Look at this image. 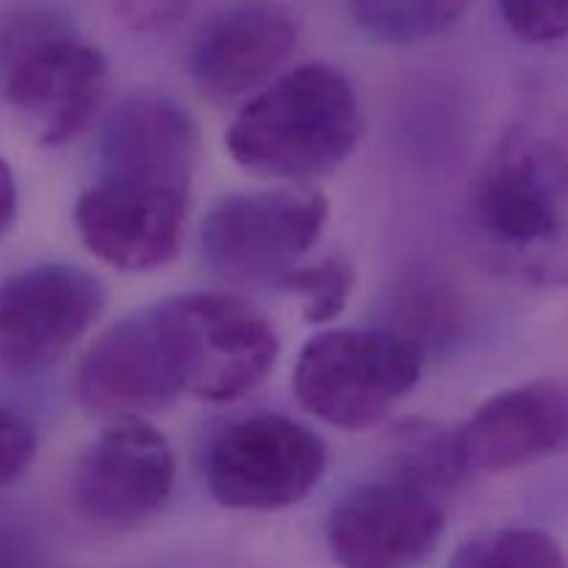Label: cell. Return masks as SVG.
Here are the masks:
<instances>
[{
    "label": "cell",
    "instance_id": "obj_5",
    "mask_svg": "<svg viewBox=\"0 0 568 568\" xmlns=\"http://www.w3.org/2000/svg\"><path fill=\"white\" fill-rule=\"evenodd\" d=\"M181 388L200 403L247 397L270 377L281 342L261 311L227 292H186L153 305Z\"/></svg>",
    "mask_w": 568,
    "mask_h": 568
},
{
    "label": "cell",
    "instance_id": "obj_6",
    "mask_svg": "<svg viewBox=\"0 0 568 568\" xmlns=\"http://www.w3.org/2000/svg\"><path fill=\"white\" fill-rule=\"evenodd\" d=\"M327 214L331 205L314 186L225 194L200 225V253L222 281L275 286L303 264L325 231Z\"/></svg>",
    "mask_w": 568,
    "mask_h": 568
},
{
    "label": "cell",
    "instance_id": "obj_4",
    "mask_svg": "<svg viewBox=\"0 0 568 568\" xmlns=\"http://www.w3.org/2000/svg\"><path fill=\"white\" fill-rule=\"evenodd\" d=\"M422 364V347L405 333L322 331L300 349L294 397L311 416L338 430H372L414 392Z\"/></svg>",
    "mask_w": 568,
    "mask_h": 568
},
{
    "label": "cell",
    "instance_id": "obj_1",
    "mask_svg": "<svg viewBox=\"0 0 568 568\" xmlns=\"http://www.w3.org/2000/svg\"><path fill=\"white\" fill-rule=\"evenodd\" d=\"M466 227L499 277L568 286V116L544 111L505 128L469 189Z\"/></svg>",
    "mask_w": 568,
    "mask_h": 568
},
{
    "label": "cell",
    "instance_id": "obj_22",
    "mask_svg": "<svg viewBox=\"0 0 568 568\" xmlns=\"http://www.w3.org/2000/svg\"><path fill=\"white\" fill-rule=\"evenodd\" d=\"M197 3H203V0H111L114 14L128 28L142 33L164 31V28L175 26Z\"/></svg>",
    "mask_w": 568,
    "mask_h": 568
},
{
    "label": "cell",
    "instance_id": "obj_15",
    "mask_svg": "<svg viewBox=\"0 0 568 568\" xmlns=\"http://www.w3.org/2000/svg\"><path fill=\"white\" fill-rule=\"evenodd\" d=\"M197 150L200 128L178 100L133 94L105 120L100 172H144L192 183Z\"/></svg>",
    "mask_w": 568,
    "mask_h": 568
},
{
    "label": "cell",
    "instance_id": "obj_23",
    "mask_svg": "<svg viewBox=\"0 0 568 568\" xmlns=\"http://www.w3.org/2000/svg\"><path fill=\"white\" fill-rule=\"evenodd\" d=\"M0 568H44V564L20 530L0 525Z\"/></svg>",
    "mask_w": 568,
    "mask_h": 568
},
{
    "label": "cell",
    "instance_id": "obj_2",
    "mask_svg": "<svg viewBox=\"0 0 568 568\" xmlns=\"http://www.w3.org/2000/svg\"><path fill=\"white\" fill-rule=\"evenodd\" d=\"M364 133L353 81L327 61L283 72L244 103L225 133L242 170L308 186L336 172Z\"/></svg>",
    "mask_w": 568,
    "mask_h": 568
},
{
    "label": "cell",
    "instance_id": "obj_7",
    "mask_svg": "<svg viewBox=\"0 0 568 568\" xmlns=\"http://www.w3.org/2000/svg\"><path fill=\"white\" fill-rule=\"evenodd\" d=\"M325 469V442L311 427L272 410L222 427L205 453V486L231 510L292 508L314 494Z\"/></svg>",
    "mask_w": 568,
    "mask_h": 568
},
{
    "label": "cell",
    "instance_id": "obj_24",
    "mask_svg": "<svg viewBox=\"0 0 568 568\" xmlns=\"http://www.w3.org/2000/svg\"><path fill=\"white\" fill-rule=\"evenodd\" d=\"M17 181L11 166L0 159V233H6L11 227V222L17 220Z\"/></svg>",
    "mask_w": 568,
    "mask_h": 568
},
{
    "label": "cell",
    "instance_id": "obj_10",
    "mask_svg": "<svg viewBox=\"0 0 568 568\" xmlns=\"http://www.w3.org/2000/svg\"><path fill=\"white\" fill-rule=\"evenodd\" d=\"M175 488V455L155 425L111 422L72 469V505L89 525L128 530L164 510Z\"/></svg>",
    "mask_w": 568,
    "mask_h": 568
},
{
    "label": "cell",
    "instance_id": "obj_12",
    "mask_svg": "<svg viewBox=\"0 0 568 568\" xmlns=\"http://www.w3.org/2000/svg\"><path fill=\"white\" fill-rule=\"evenodd\" d=\"M444 527V499L386 477L344 494L325 530L342 568H416L438 547Z\"/></svg>",
    "mask_w": 568,
    "mask_h": 568
},
{
    "label": "cell",
    "instance_id": "obj_16",
    "mask_svg": "<svg viewBox=\"0 0 568 568\" xmlns=\"http://www.w3.org/2000/svg\"><path fill=\"white\" fill-rule=\"evenodd\" d=\"M388 480L444 499L460 486L466 469L458 430L436 425L430 419L399 422L386 442Z\"/></svg>",
    "mask_w": 568,
    "mask_h": 568
},
{
    "label": "cell",
    "instance_id": "obj_9",
    "mask_svg": "<svg viewBox=\"0 0 568 568\" xmlns=\"http://www.w3.org/2000/svg\"><path fill=\"white\" fill-rule=\"evenodd\" d=\"M105 300L100 277L75 264H37L0 281V369L33 375L59 364Z\"/></svg>",
    "mask_w": 568,
    "mask_h": 568
},
{
    "label": "cell",
    "instance_id": "obj_14",
    "mask_svg": "<svg viewBox=\"0 0 568 568\" xmlns=\"http://www.w3.org/2000/svg\"><path fill=\"white\" fill-rule=\"evenodd\" d=\"M466 469L508 475L568 449V383L555 377L505 388L458 430Z\"/></svg>",
    "mask_w": 568,
    "mask_h": 568
},
{
    "label": "cell",
    "instance_id": "obj_18",
    "mask_svg": "<svg viewBox=\"0 0 568 568\" xmlns=\"http://www.w3.org/2000/svg\"><path fill=\"white\" fill-rule=\"evenodd\" d=\"M447 568H568V555L547 530L499 527L460 544Z\"/></svg>",
    "mask_w": 568,
    "mask_h": 568
},
{
    "label": "cell",
    "instance_id": "obj_17",
    "mask_svg": "<svg viewBox=\"0 0 568 568\" xmlns=\"http://www.w3.org/2000/svg\"><path fill=\"white\" fill-rule=\"evenodd\" d=\"M475 0H349L353 20L372 39L416 44L453 28Z\"/></svg>",
    "mask_w": 568,
    "mask_h": 568
},
{
    "label": "cell",
    "instance_id": "obj_13",
    "mask_svg": "<svg viewBox=\"0 0 568 568\" xmlns=\"http://www.w3.org/2000/svg\"><path fill=\"white\" fill-rule=\"evenodd\" d=\"M297 37V20L286 6L239 0L197 28L186 50V72L203 98L227 103L275 81Z\"/></svg>",
    "mask_w": 568,
    "mask_h": 568
},
{
    "label": "cell",
    "instance_id": "obj_8",
    "mask_svg": "<svg viewBox=\"0 0 568 568\" xmlns=\"http://www.w3.org/2000/svg\"><path fill=\"white\" fill-rule=\"evenodd\" d=\"M189 181L144 172H100L72 209L83 247L120 272H153L178 258L186 239Z\"/></svg>",
    "mask_w": 568,
    "mask_h": 568
},
{
    "label": "cell",
    "instance_id": "obj_21",
    "mask_svg": "<svg viewBox=\"0 0 568 568\" xmlns=\"http://www.w3.org/2000/svg\"><path fill=\"white\" fill-rule=\"evenodd\" d=\"M37 455V433L26 416L0 405V488L20 480Z\"/></svg>",
    "mask_w": 568,
    "mask_h": 568
},
{
    "label": "cell",
    "instance_id": "obj_11",
    "mask_svg": "<svg viewBox=\"0 0 568 568\" xmlns=\"http://www.w3.org/2000/svg\"><path fill=\"white\" fill-rule=\"evenodd\" d=\"M181 394V377L153 305L105 327L75 372L81 408L114 422L148 419Z\"/></svg>",
    "mask_w": 568,
    "mask_h": 568
},
{
    "label": "cell",
    "instance_id": "obj_3",
    "mask_svg": "<svg viewBox=\"0 0 568 568\" xmlns=\"http://www.w3.org/2000/svg\"><path fill=\"white\" fill-rule=\"evenodd\" d=\"M109 61L64 9L22 0L0 9V98L42 148L81 136L100 114Z\"/></svg>",
    "mask_w": 568,
    "mask_h": 568
},
{
    "label": "cell",
    "instance_id": "obj_20",
    "mask_svg": "<svg viewBox=\"0 0 568 568\" xmlns=\"http://www.w3.org/2000/svg\"><path fill=\"white\" fill-rule=\"evenodd\" d=\"M510 31L532 44L560 42L568 37V0H499Z\"/></svg>",
    "mask_w": 568,
    "mask_h": 568
},
{
    "label": "cell",
    "instance_id": "obj_19",
    "mask_svg": "<svg viewBox=\"0 0 568 568\" xmlns=\"http://www.w3.org/2000/svg\"><path fill=\"white\" fill-rule=\"evenodd\" d=\"M355 266L344 258L297 264L275 283L281 292L294 294L303 303V320L308 325H331L344 314L355 288Z\"/></svg>",
    "mask_w": 568,
    "mask_h": 568
}]
</instances>
